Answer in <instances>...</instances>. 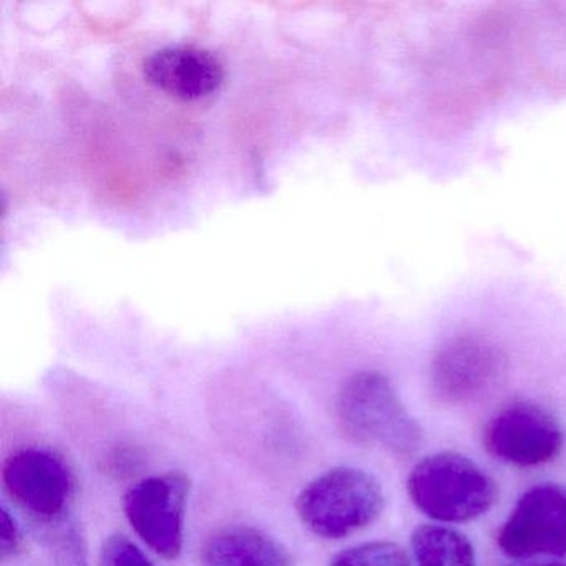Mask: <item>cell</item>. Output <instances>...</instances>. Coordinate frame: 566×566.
Wrapping results in <instances>:
<instances>
[{
    "instance_id": "1",
    "label": "cell",
    "mask_w": 566,
    "mask_h": 566,
    "mask_svg": "<svg viewBox=\"0 0 566 566\" xmlns=\"http://www.w3.org/2000/svg\"><path fill=\"white\" fill-rule=\"evenodd\" d=\"M337 422L347 439L379 447L394 455H412L422 446L423 432L410 416L390 380L376 370L347 377L337 394Z\"/></svg>"
},
{
    "instance_id": "2",
    "label": "cell",
    "mask_w": 566,
    "mask_h": 566,
    "mask_svg": "<svg viewBox=\"0 0 566 566\" xmlns=\"http://www.w3.org/2000/svg\"><path fill=\"white\" fill-rule=\"evenodd\" d=\"M407 492L423 515L442 523L479 518L496 500L492 476L455 452L433 453L420 460L407 480Z\"/></svg>"
},
{
    "instance_id": "3",
    "label": "cell",
    "mask_w": 566,
    "mask_h": 566,
    "mask_svg": "<svg viewBox=\"0 0 566 566\" xmlns=\"http://www.w3.org/2000/svg\"><path fill=\"white\" fill-rule=\"evenodd\" d=\"M384 502L382 486L370 473L354 467H336L300 493L296 510L314 535L339 539L376 522Z\"/></svg>"
},
{
    "instance_id": "4",
    "label": "cell",
    "mask_w": 566,
    "mask_h": 566,
    "mask_svg": "<svg viewBox=\"0 0 566 566\" xmlns=\"http://www.w3.org/2000/svg\"><path fill=\"white\" fill-rule=\"evenodd\" d=\"M191 482L181 472L150 476L124 496V512L138 536L158 555L177 559L184 549Z\"/></svg>"
},
{
    "instance_id": "5",
    "label": "cell",
    "mask_w": 566,
    "mask_h": 566,
    "mask_svg": "<svg viewBox=\"0 0 566 566\" xmlns=\"http://www.w3.org/2000/svg\"><path fill=\"white\" fill-rule=\"evenodd\" d=\"M505 370V354L495 343L475 334H462L437 350L430 366V382L442 402L462 406L492 392Z\"/></svg>"
},
{
    "instance_id": "6",
    "label": "cell",
    "mask_w": 566,
    "mask_h": 566,
    "mask_svg": "<svg viewBox=\"0 0 566 566\" xmlns=\"http://www.w3.org/2000/svg\"><path fill=\"white\" fill-rule=\"evenodd\" d=\"M496 542L512 558L566 555V489L542 483L526 490Z\"/></svg>"
},
{
    "instance_id": "7",
    "label": "cell",
    "mask_w": 566,
    "mask_h": 566,
    "mask_svg": "<svg viewBox=\"0 0 566 566\" xmlns=\"http://www.w3.org/2000/svg\"><path fill=\"white\" fill-rule=\"evenodd\" d=\"M2 483L14 502L39 522L61 520L74 495L67 463L51 450L24 449L9 457L2 467Z\"/></svg>"
},
{
    "instance_id": "8",
    "label": "cell",
    "mask_w": 566,
    "mask_h": 566,
    "mask_svg": "<svg viewBox=\"0 0 566 566\" xmlns=\"http://www.w3.org/2000/svg\"><path fill=\"white\" fill-rule=\"evenodd\" d=\"M485 447L495 459L512 465H543L552 462L562 450V427L543 407L530 402L510 403L490 420Z\"/></svg>"
},
{
    "instance_id": "9",
    "label": "cell",
    "mask_w": 566,
    "mask_h": 566,
    "mask_svg": "<svg viewBox=\"0 0 566 566\" xmlns=\"http://www.w3.org/2000/svg\"><path fill=\"white\" fill-rule=\"evenodd\" d=\"M144 74L151 85L185 102L208 97L224 81L220 59L207 49L191 45L155 51L145 59Z\"/></svg>"
},
{
    "instance_id": "10",
    "label": "cell",
    "mask_w": 566,
    "mask_h": 566,
    "mask_svg": "<svg viewBox=\"0 0 566 566\" xmlns=\"http://www.w3.org/2000/svg\"><path fill=\"white\" fill-rule=\"evenodd\" d=\"M203 566H294L287 549L266 533L230 526L208 536L201 548Z\"/></svg>"
},
{
    "instance_id": "11",
    "label": "cell",
    "mask_w": 566,
    "mask_h": 566,
    "mask_svg": "<svg viewBox=\"0 0 566 566\" xmlns=\"http://www.w3.org/2000/svg\"><path fill=\"white\" fill-rule=\"evenodd\" d=\"M410 545L417 566H476L470 539L449 526H417Z\"/></svg>"
},
{
    "instance_id": "12",
    "label": "cell",
    "mask_w": 566,
    "mask_h": 566,
    "mask_svg": "<svg viewBox=\"0 0 566 566\" xmlns=\"http://www.w3.org/2000/svg\"><path fill=\"white\" fill-rule=\"evenodd\" d=\"M331 566H410V559L397 543L369 542L344 549Z\"/></svg>"
},
{
    "instance_id": "13",
    "label": "cell",
    "mask_w": 566,
    "mask_h": 566,
    "mask_svg": "<svg viewBox=\"0 0 566 566\" xmlns=\"http://www.w3.org/2000/svg\"><path fill=\"white\" fill-rule=\"evenodd\" d=\"M49 539L57 566H87V549L77 526L72 523L57 526L49 533Z\"/></svg>"
},
{
    "instance_id": "14",
    "label": "cell",
    "mask_w": 566,
    "mask_h": 566,
    "mask_svg": "<svg viewBox=\"0 0 566 566\" xmlns=\"http://www.w3.org/2000/svg\"><path fill=\"white\" fill-rule=\"evenodd\" d=\"M101 566H155L154 562L124 535L105 539L101 552Z\"/></svg>"
},
{
    "instance_id": "15",
    "label": "cell",
    "mask_w": 566,
    "mask_h": 566,
    "mask_svg": "<svg viewBox=\"0 0 566 566\" xmlns=\"http://www.w3.org/2000/svg\"><path fill=\"white\" fill-rule=\"evenodd\" d=\"M22 549V533L8 510H0V555L15 556Z\"/></svg>"
},
{
    "instance_id": "16",
    "label": "cell",
    "mask_w": 566,
    "mask_h": 566,
    "mask_svg": "<svg viewBox=\"0 0 566 566\" xmlns=\"http://www.w3.org/2000/svg\"><path fill=\"white\" fill-rule=\"evenodd\" d=\"M513 566H566L565 563H539V565H536V563H533V565H513Z\"/></svg>"
}]
</instances>
